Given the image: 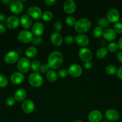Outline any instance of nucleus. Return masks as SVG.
I'll list each match as a JSON object with an SVG mask.
<instances>
[{"label":"nucleus","mask_w":122,"mask_h":122,"mask_svg":"<svg viewBox=\"0 0 122 122\" xmlns=\"http://www.w3.org/2000/svg\"><path fill=\"white\" fill-rule=\"evenodd\" d=\"M114 30L117 33H122V23L120 22H117L114 25Z\"/></svg>","instance_id":"nucleus-35"},{"label":"nucleus","mask_w":122,"mask_h":122,"mask_svg":"<svg viewBox=\"0 0 122 122\" xmlns=\"http://www.w3.org/2000/svg\"><path fill=\"white\" fill-rule=\"evenodd\" d=\"M91 27V22L87 18H82L76 21L74 29L77 33H84L87 32Z\"/></svg>","instance_id":"nucleus-2"},{"label":"nucleus","mask_w":122,"mask_h":122,"mask_svg":"<svg viewBox=\"0 0 122 122\" xmlns=\"http://www.w3.org/2000/svg\"><path fill=\"white\" fill-rule=\"evenodd\" d=\"M27 96V92L23 88H20L16 91L14 98L16 101H23L26 99Z\"/></svg>","instance_id":"nucleus-23"},{"label":"nucleus","mask_w":122,"mask_h":122,"mask_svg":"<svg viewBox=\"0 0 122 122\" xmlns=\"http://www.w3.org/2000/svg\"><path fill=\"white\" fill-rule=\"evenodd\" d=\"M23 75L20 72H14L11 75L10 81L14 85H19L22 83L24 81Z\"/></svg>","instance_id":"nucleus-19"},{"label":"nucleus","mask_w":122,"mask_h":122,"mask_svg":"<svg viewBox=\"0 0 122 122\" xmlns=\"http://www.w3.org/2000/svg\"><path fill=\"white\" fill-rule=\"evenodd\" d=\"M41 63L38 60H34L32 61L31 64V69H32V71L37 73V71L40 70L41 67Z\"/></svg>","instance_id":"nucleus-28"},{"label":"nucleus","mask_w":122,"mask_h":122,"mask_svg":"<svg viewBox=\"0 0 122 122\" xmlns=\"http://www.w3.org/2000/svg\"><path fill=\"white\" fill-rule=\"evenodd\" d=\"M108 54V50L105 47H100L97 50L96 52V57L100 59H102L104 58Z\"/></svg>","instance_id":"nucleus-26"},{"label":"nucleus","mask_w":122,"mask_h":122,"mask_svg":"<svg viewBox=\"0 0 122 122\" xmlns=\"http://www.w3.org/2000/svg\"><path fill=\"white\" fill-rule=\"evenodd\" d=\"M84 67L86 68V69L89 70V69H90L92 67V66H93V64H92V63L90 61L86 62V63H85L84 64Z\"/></svg>","instance_id":"nucleus-44"},{"label":"nucleus","mask_w":122,"mask_h":122,"mask_svg":"<svg viewBox=\"0 0 122 122\" xmlns=\"http://www.w3.org/2000/svg\"><path fill=\"white\" fill-rule=\"evenodd\" d=\"M38 53V50L34 46H29L25 50V55L28 58H33L35 57Z\"/></svg>","instance_id":"nucleus-24"},{"label":"nucleus","mask_w":122,"mask_h":122,"mask_svg":"<svg viewBox=\"0 0 122 122\" xmlns=\"http://www.w3.org/2000/svg\"><path fill=\"white\" fill-rule=\"evenodd\" d=\"M53 13L49 11H45L44 13H43V15H42L43 20L45 21H49L51 20V19H53Z\"/></svg>","instance_id":"nucleus-32"},{"label":"nucleus","mask_w":122,"mask_h":122,"mask_svg":"<svg viewBox=\"0 0 122 122\" xmlns=\"http://www.w3.org/2000/svg\"><path fill=\"white\" fill-rule=\"evenodd\" d=\"M75 41L77 44L81 46H86L89 44V39L86 35L80 34L75 37Z\"/></svg>","instance_id":"nucleus-20"},{"label":"nucleus","mask_w":122,"mask_h":122,"mask_svg":"<svg viewBox=\"0 0 122 122\" xmlns=\"http://www.w3.org/2000/svg\"><path fill=\"white\" fill-rule=\"evenodd\" d=\"M74 122H83L81 120H76L75 121H74Z\"/></svg>","instance_id":"nucleus-50"},{"label":"nucleus","mask_w":122,"mask_h":122,"mask_svg":"<svg viewBox=\"0 0 122 122\" xmlns=\"http://www.w3.org/2000/svg\"><path fill=\"white\" fill-rule=\"evenodd\" d=\"M63 61L62 54L58 51H55L49 55L47 60V64L49 68L57 69L61 66Z\"/></svg>","instance_id":"nucleus-1"},{"label":"nucleus","mask_w":122,"mask_h":122,"mask_svg":"<svg viewBox=\"0 0 122 122\" xmlns=\"http://www.w3.org/2000/svg\"><path fill=\"white\" fill-rule=\"evenodd\" d=\"M33 39V35L27 30H22L17 35V39L23 44H28L32 41Z\"/></svg>","instance_id":"nucleus-5"},{"label":"nucleus","mask_w":122,"mask_h":122,"mask_svg":"<svg viewBox=\"0 0 122 122\" xmlns=\"http://www.w3.org/2000/svg\"><path fill=\"white\" fill-rule=\"evenodd\" d=\"M28 15L35 20L41 19L43 15V13L40 8L37 6H31L28 9Z\"/></svg>","instance_id":"nucleus-6"},{"label":"nucleus","mask_w":122,"mask_h":122,"mask_svg":"<svg viewBox=\"0 0 122 122\" xmlns=\"http://www.w3.org/2000/svg\"><path fill=\"white\" fill-rule=\"evenodd\" d=\"M1 2L6 5H8V4L10 5L11 3L13 2V1H11V0H2Z\"/></svg>","instance_id":"nucleus-48"},{"label":"nucleus","mask_w":122,"mask_h":122,"mask_svg":"<svg viewBox=\"0 0 122 122\" xmlns=\"http://www.w3.org/2000/svg\"><path fill=\"white\" fill-rule=\"evenodd\" d=\"M116 74H117V76L118 77V78L120 80H122V66L117 69Z\"/></svg>","instance_id":"nucleus-42"},{"label":"nucleus","mask_w":122,"mask_h":122,"mask_svg":"<svg viewBox=\"0 0 122 122\" xmlns=\"http://www.w3.org/2000/svg\"><path fill=\"white\" fill-rule=\"evenodd\" d=\"M78 56L83 61L89 62L92 58V52L91 50L87 48H83L79 51Z\"/></svg>","instance_id":"nucleus-8"},{"label":"nucleus","mask_w":122,"mask_h":122,"mask_svg":"<svg viewBox=\"0 0 122 122\" xmlns=\"http://www.w3.org/2000/svg\"><path fill=\"white\" fill-rule=\"evenodd\" d=\"M56 2V1H55V0H45V1H44V3H45V4L48 6L53 5L55 4Z\"/></svg>","instance_id":"nucleus-43"},{"label":"nucleus","mask_w":122,"mask_h":122,"mask_svg":"<svg viewBox=\"0 0 122 122\" xmlns=\"http://www.w3.org/2000/svg\"><path fill=\"white\" fill-rule=\"evenodd\" d=\"M29 84L35 88H38L43 84V78L42 76L37 73H32L29 75L28 78Z\"/></svg>","instance_id":"nucleus-3"},{"label":"nucleus","mask_w":122,"mask_h":122,"mask_svg":"<svg viewBox=\"0 0 122 122\" xmlns=\"http://www.w3.org/2000/svg\"><path fill=\"white\" fill-rule=\"evenodd\" d=\"M102 122H110L109 121H108L107 120H103Z\"/></svg>","instance_id":"nucleus-51"},{"label":"nucleus","mask_w":122,"mask_h":122,"mask_svg":"<svg viewBox=\"0 0 122 122\" xmlns=\"http://www.w3.org/2000/svg\"><path fill=\"white\" fill-rule=\"evenodd\" d=\"M103 33H104V31H103L101 27H99V26L96 27L93 31V36H94L96 38H100L102 36H103Z\"/></svg>","instance_id":"nucleus-31"},{"label":"nucleus","mask_w":122,"mask_h":122,"mask_svg":"<svg viewBox=\"0 0 122 122\" xmlns=\"http://www.w3.org/2000/svg\"><path fill=\"white\" fill-rule=\"evenodd\" d=\"M117 69L116 67L114 65H108L105 68V71L110 75H114L117 73Z\"/></svg>","instance_id":"nucleus-30"},{"label":"nucleus","mask_w":122,"mask_h":122,"mask_svg":"<svg viewBox=\"0 0 122 122\" xmlns=\"http://www.w3.org/2000/svg\"><path fill=\"white\" fill-rule=\"evenodd\" d=\"M68 74L73 77H78L81 75L83 69L80 65L77 64H72L68 68Z\"/></svg>","instance_id":"nucleus-9"},{"label":"nucleus","mask_w":122,"mask_h":122,"mask_svg":"<svg viewBox=\"0 0 122 122\" xmlns=\"http://www.w3.org/2000/svg\"><path fill=\"white\" fill-rule=\"evenodd\" d=\"M53 28L56 30V32H58L59 33L62 30V23L60 21H56V22H55V23L53 25Z\"/></svg>","instance_id":"nucleus-38"},{"label":"nucleus","mask_w":122,"mask_h":122,"mask_svg":"<svg viewBox=\"0 0 122 122\" xmlns=\"http://www.w3.org/2000/svg\"><path fill=\"white\" fill-rule=\"evenodd\" d=\"M6 15L3 13H0V21H6Z\"/></svg>","instance_id":"nucleus-47"},{"label":"nucleus","mask_w":122,"mask_h":122,"mask_svg":"<svg viewBox=\"0 0 122 122\" xmlns=\"http://www.w3.org/2000/svg\"><path fill=\"white\" fill-rule=\"evenodd\" d=\"M117 59L120 63H122V51H119L117 54Z\"/></svg>","instance_id":"nucleus-46"},{"label":"nucleus","mask_w":122,"mask_h":122,"mask_svg":"<svg viewBox=\"0 0 122 122\" xmlns=\"http://www.w3.org/2000/svg\"><path fill=\"white\" fill-rule=\"evenodd\" d=\"M21 108L23 112L27 114L32 113L35 110L34 102L31 100H26L23 101L21 105Z\"/></svg>","instance_id":"nucleus-12"},{"label":"nucleus","mask_w":122,"mask_h":122,"mask_svg":"<svg viewBox=\"0 0 122 122\" xmlns=\"http://www.w3.org/2000/svg\"><path fill=\"white\" fill-rule=\"evenodd\" d=\"M50 70L49 69V67L48 66V64H43L40 67V71L42 73H47L49 70Z\"/></svg>","instance_id":"nucleus-41"},{"label":"nucleus","mask_w":122,"mask_h":122,"mask_svg":"<svg viewBox=\"0 0 122 122\" xmlns=\"http://www.w3.org/2000/svg\"><path fill=\"white\" fill-rule=\"evenodd\" d=\"M46 77L47 79L50 82L53 83L57 81V76L56 75V72L53 70H49L46 73Z\"/></svg>","instance_id":"nucleus-25"},{"label":"nucleus","mask_w":122,"mask_h":122,"mask_svg":"<svg viewBox=\"0 0 122 122\" xmlns=\"http://www.w3.org/2000/svg\"><path fill=\"white\" fill-rule=\"evenodd\" d=\"M6 31V27L2 24H0V35L4 33Z\"/></svg>","instance_id":"nucleus-45"},{"label":"nucleus","mask_w":122,"mask_h":122,"mask_svg":"<svg viewBox=\"0 0 122 122\" xmlns=\"http://www.w3.org/2000/svg\"><path fill=\"white\" fill-rule=\"evenodd\" d=\"M107 50H108L110 52H115L118 50V45L117 43L115 42H111L110 44L108 45L107 46Z\"/></svg>","instance_id":"nucleus-29"},{"label":"nucleus","mask_w":122,"mask_h":122,"mask_svg":"<svg viewBox=\"0 0 122 122\" xmlns=\"http://www.w3.org/2000/svg\"><path fill=\"white\" fill-rule=\"evenodd\" d=\"M31 30L33 35H35L36 36H40L44 32V26L41 23L37 22L32 26Z\"/></svg>","instance_id":"nucleus-18"},{"label":"nucleus","mask_w":122,"mask_h":122,"mask_svg":"<svg viewBox=\"0 0 122 122\" xmlns=\"http://www.w3.org/2000/svg\"><path fill=\"white\" fill-rule=\"evenodd\" d=\"M15 102L16 100L14 98L10 97H8L6 99V104L8 106H13L15 104Z\"/></svg>","instance_id":"nucleus-39"},{"label":"nucleus","mask_w":122,"mask_h":122,"mask_svg":"<svg viewBox=\"0 0 122 122\" xmlns=\"http://www.w3.org/2000/svg\"><path fill=\"white\" fill-rule=\"evenodd\" d=\"M50 41L55 46H59L62 44V37L58 32H54L50 35Z\"/></svg>","instance_id":"nucleus-21"},{"label":"nucleus","mask_w":122,"mask_h":122,"mask_svg":"<svg viewBox=\"0 0 122 122\" xmlns=\"http://www.w3.org/2000/svg\"><path fill=\"white\" fill-rule=\"evenodd\" d=\"M76 9V4L73 0H67L63 4V10L67 14H72Z\"/></svg>","instance_id":"nucleus-16"},{"label":"nucleus","mask_w":122,"mask_h":122,"mask_svg":"<svg viewBox=\"0 0 122 122\" xmlns=\"http://www.w3.org/2000/svg\"><path fill=\"white\" fill-rule=\"evenodd\" d=\"M21 26L25 29H28L31 27L32 24V18L28 14H23L20 19Z\"/></svg>","instance_id":"nucleus-17"},{"label":"nucleus","mask_w":122,"mask_h":122,"mask_svg":"<svg viewBox=\"0 0 122 122\" xmlns=\"http://www.w3.org/2000/svg\"><path fill=\"white\" fill-rule=\"evenodd\" d=\"M32 42L35 45H39L43 42V39H42V38L41 36H36L35 38H33Z\"/></svg>","instance_id":"nucleus-40"},{"label":"nucleus","mask_w":122,"mask_h":122,"mask_svg":"<svg viewBox=\"0 0 122 122\" xmlns=\"http://www.w3.org/2000/svg\"><path fill=\"white\" fill-rule=\"evenodd\" d=\"M98 25L99 26V27L102 28H106L108 27V26L110 25V22L108 21V20L106 19V18L102 17L100 18L98 20Z\"/></svg>","instance_id":"nucleus-27"},{"label":"nucleus","mask_w":122,"mask_h":122,"mask_svg":"<svg viewBox=\"0 0 122 122\" xmlns=\"http://www.w3.org/2000/svg\"><path fill=\"white\" fill-rule=\"evenodd\" d=\"M18 70L22 73H26L31 68V63L29 60L25 57H22L19 59L17 64Z\"/></svg>","instance_id":"nucleus-4"},{"label":"nucleus","mask_w":122,"mask_h":122,"mask_svg":"<svg viewBox=\"0 0 122 122\" xmlns=\"http://www.w3.org/2000/svg\"><path fill=\"white\" fill-rule=\"evenodd\" d=\"M63 41L66 44H71L75 41V38L73 37L72 36L68 35L65 37Z\"/></svg>","instance_id":"nucleus-37"},{"label":"nucleus","mask_w":122,"mask_h":122,"mask_svg":"<svg viewBox=\"0 0 122 122\" xmlns=\"http://www.w3.org/2000/svg\"><path fill=\"white\" fill-rule=\"evenodd\" d=\"M8 84L7 77L2 74H0V88H5Z\"/></svg>","instance_id":"nucleus-34"},{"label":"nucleus","mask_w":122,"mask_h":122,"mask_svg":"<svg viewBox=\"0 0 122 122\" xmlns=\"http://www.w3.org/2000/svg\"><path fill=\"white\" fill-rule=\"evenodd\" d=\"M103 36L108 41H112L116 38V33L113 29L107 28L104 31Z\"/></svg>","instance_id":"nucleus-22"},{"label":"nucleus","mask_w":122,"mask_h":122,"mask_svg":"<svg viewBox=\"0 0 122 122\" xmlns=\"http://www.w3.org/2000/svg\"><path fill=\"white\" fill-rule=\"evenodd\" d=\"M23 4L20 1H13L10 5V10L13 14H19L23 10Z\"/></svg>","instance_id":"nucleus-13"},{"label":"nucleus","mask_w":122,"mask_h":122,"mask_svg":"<svg viewBox=\"0 0 122 122\" xmlns=\"http://www.w3.org/2000/svg\"><path fill=\"white\" fill-rule=\"evenodd\" d=\"M18 60H19V54L16 51H9L4 56V61L7 64H14Z\"/></svg>","instance_id":"nucleus-11"},{"label":"nucleus","mask_w":122,"mask_h":122,"mask_svg":"<svg viewBox=\"0 0 122 122\" xmlns=\"http://www.w3.org/2000/svg\"><path fill=\"white\" fill-rule=\"evenodd\" d=\"M118 48H119L120 50H122V36H121L119 40H118Z\"/></svg>","instance_id":"nucleus-49"},{"label":"nucleus","mask_w":122,"mask_h":122,"mask_svg":"<svg viewBox=\"0 0 122 122\" xmlns=\"http://www.w3.org/2000/svg\"><path fill=\"white\" fill-rule=\"evenodd\" d=\"M6 25L10 29H15L19 26L20 20L19 18L15 15H11L7 18L6 20Z\"/></svg>","instance_id":"nucleus-10"},{"label":"nucleus","mask_w":122,"mask_h":122,"mask_svg":"<svg viewBox=\"0 0 122 122\" xmlns=\"http://www.w3.org/2000/svg\"><path fill=\"white\" fill-rule=\"evenodd\" d=\"M57 75H58L59 77H61V78H64V77H67V76L68 75V70L65 69H61V70H59L58 71Z\"/></svg>","instance_id":"nucleus-36"},{"label":"nucleus","mask_w":122,"mask_h":122,"mask_svg":"<svg viewBox=\"0 0 122 122\" xmlns=\"http://www.w3.org/2000/svg\"><path fill=\"white\" fill-rule=\"evenodd\" d=\"M105 116L108 121L116 122L119 119L120 114L116 110L108 109L105 112Z\"/></svg>","instance_id":"nucleus-14"},{"label":"nucleus","mask_w":122,"mask_h":122,"mask_svg":"<svg viewBox=\"0 0 122 122\" xmlns=\"http://www.w3.org/2000/svg\"><path fill=\"white\" fill-rule=\"evenodd\" d=\"M87 117L90 122H100L102 119V114L99 110H94L89 113Z\"/></svg>","instance_id":"nucleus-15"},{"label":"nucleus","mask_w":122,"mask_h":122,"mask_svg":"<svg viewBox=\"0 0 122 122\" xmlns=\"http://www.w3.org/2000/svg\"><path fill=\"white\" fill-rule=\"evenodd\" d=\"M65 23L69 26H74L76 23V20L72 16H68L65 19Z\"/></svg>","instance_id":"nucleus-33"},{"label":"nucleus","mask_w":122,"mask_h":122,"mask_svg":"<svg viewBox=\"0 0 122 122\" xmlns=\"http://www.w3.org/2000/svg\"><path fill=\"white\" fill-rule=\"evenodd\" d=\"M120 19V14L116 8H112L109 10L106 14V19L110 23L118 22Z\"/></svg>","instance_id":"nucleus-7"}]
</instances>
